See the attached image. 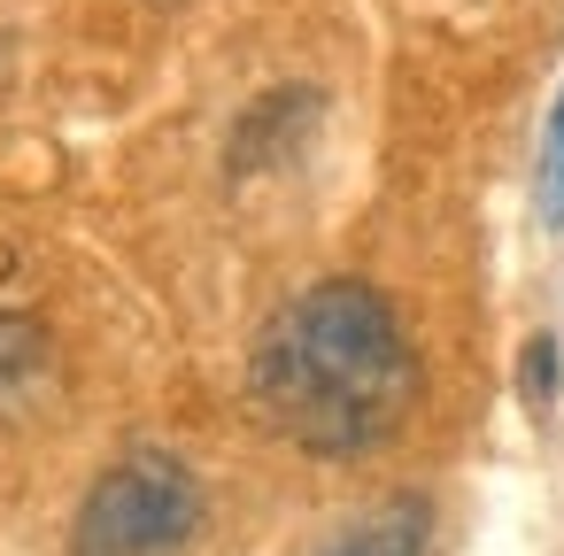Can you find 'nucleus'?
I'll return each mask as SVG.
<instances>
[{"label":"nucleus","instance_id":"obj_1","mask_svg":"<svg viewBox=\"0 0 564 556\" xmlns=\"http://www.w3.org/2000/svg\"><path fill=\"white\" fill-rule=\"evenodd\" d=\"M248 394L310 456L379 448L417 402V348L371 279H317L248 348Z\"/></svg>","mask_w":564,"mask_h":556},{"label":"nucleus","instance_id":"obj_2","mask_svg":"<svg viewBox=\"0 0 564 556\" xmlns=\"http://www.w3.org/2000/svg\"><path fill=\"white\" fill-rule=\"evenodd\" d=\"M194 525H202V479L178 456L140 448L86 487L70 548L78 556H171L194 541Z\"/></svg>","mask_w":564,"mask_h":556},{"label":"nucleus","instance_id":"obj_3","mask_svg":"<svg viewBox=\"0 0 564 556\" xmlns=\"http://www.w3.org/2000/svg\"><path fill=\"white\" fill-rule=\"evenodd\" d=\"M425 541H433L425 494H394V502H379L371 517H356L325 556H425Z\"/></svg>","mask_w":564,"mask_h":556},{"label":"nucleus","instance_id":"obj_4","mask_svg":"<svg viewBox=\"0 0 564 556\" xmlns=\"http://www.w3.org/2000/svg\"><path fill=\"white\" fill-rule=\"evenodd\" d=\"M47 379V332L32 317H0V402H24Z\"/></svg>","mask_w":564,"mask_h":556},{"label":"nucleus","instance_id":"obj_5","mask_svg":"<svg viewBox=\"0 0 564 556\" xmlns=\"http://www.w3.org/2000/svg\"><path fill=\"white\" fill-rule=\"evenodd\" d=\"M533 209H541V225H549V232H564V94H556V109H549V124H541V155H533Z\"/></svg>","mask_w":564,"mask_h":556},{"label":"nucleus","instance_id":"obj_6","mask_svg":"<svg viewBox=\"0 0 564 556\" xmlns=\"http://www.w3.org/2000/svg\"><path fill=\"white\" fill-rule=\"evenodd\" d=\"M556 386H564V348H556V332H533L525 356H518V394H525V410L549 417V410H556Z\"/></svg>","mask_w":564,"mask_h":556},{"label":"nucleus","instance_id":"obj_7","mask_svg":"<svg viewBox=\"0 0 564 556\" xmlns=\"http://www.w3.org/2000/svg\"><path fill=\"white\" fill-rule=\"evenodd\" d=\"M148 9H178V0H148Z\"/></svg>","mask_w":564,"mask_h":556}]
</instances>
